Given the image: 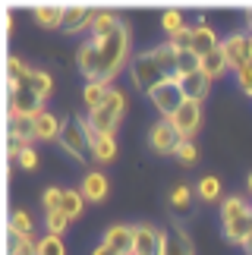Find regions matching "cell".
<instances>
[{
  "label": "cell",
  "instance_id": "obj_1",
  "mask_svg": "<svg viewBox=\"0 0 252 255\" xmlns=\"http://www.w3.org/2000/svg\"><path fill=\"white\" fill-rule=\"evenodd\" d=\"M129 47H132V35H129V25L126 22H120L111 35H104V38H89V41L79 47V70H82V76L89 82L111 85V79L126 66V60H129Z\"/></svg>",
  "mask_w": 252,
  "mask_h": 255
},
{
  "label": "cell",
  "instance_id": "obj_2",
  "mask_svg": "<svg viewBox=\"0 0 252 255\" xmlns=\"http://www.w3.org/2000/svg\"><path fill=\"white\" fill-rule=\"evenodd\" d=\"M129 76H132V85L139 92L151 95L154 88L164 85L167 79H177V51L170 44H158L151 51H142L139 57H132Z\"/></svg>",
  "mask_w": 252,
  "mask_h": 255
},
{
  "label": "cell",
  "instance_id": "obj_3",
  "mask_svg": "<svg viewBox=\"0 0 252 255\" xmlns=\"http://www.w3.org/2000/svg\"><path fill=\"white\" fill-rule=\"evenodd\" d=\"M57 142H60L79 164L95 161V154H92V126H89V120H79V117H63V129H60V139H57Z\"/></svg>",
  "mask_w": 252,
  "mask_h": 255
},
{
  "label": "cell",
  "instance_id": "obj_4",
  "mask_svg": "<svg viewBox=\"0 0 252 255\" xmlns=\"http://www.w3.org/2000/svg\"><path fill=\"white\" fill-rule=\"evenodd\" d=\"M123 114H126V95L117 92V88H111V95H108V101H104L98 111H89V126H92V132H117V126L123 120Z\"/></svg>",
  "mask_w": 252,
  "mask_h": 255
},
{
  "label": "cell",
  "instance_id": "obj_5",
  "mask_svg": "<svg viewBox=\"0 0 252 255\" xmlns=\"http://www.w3.org/2000/svg\"><path fill=\"white\" fill-rule=\"evenodd\" d=\"M41 111H44V98L28 82L9 88V120H35Z\"/></svg>",
  "mask_w": 252,
  "mask_h": 255
},
{
  "label": "cell",
  "instance_id": "obj_6",
  "mask_svg": "<svg viewBox=\"0 0 252 255\" xmlns=\"http://www.w3.org/2000/svg\"><path fill=\"white\" fill-rule=\"evenodd\" d=\"M148 98H151L154 111L161 114V120H170V117L177 114L183 104H186V98H183V88H180V82H177V79H167L164 85H158Z\"/></svg>",
  "mask_w": 252,
  "mask_h": 255
},
{
  "label": "cell",
  "instance_id": "obj_7",
  "mask_svg": "<svg viewBox=\"0 0 252 255\" xmlns=\"http://www.w3.org/2000/svg\"><path fill=\"white\" fill-rule=\"evenodd\" d=\"M164 237H167V233L161 227H154V224H135V249H132V255H161Z\"/></svg>",
  "mask_w": 252,
  "mask_h": 255
},
{
  "label": "cell",
  "instance_id": "obj_8",
  "mask_svg": "<svg viewBox=\"0 0 252 255\" xmlns=\"http://www.w3.org/2000/svg\"><path fill=\"white\" fill-rule=\"evenodd\" d=\"M95 16H98V6H89V3H66V9H63V32H70V35H76V32H82V28H92V22H95Z\"/></svg>",
  "mask_w": 252,
  "mask_h": 255
},
{
  "label": "cell",
  "instance_id": "obj_9",
  "mask_svg": "<svg viewBox=\"0 0 252 255\" xmlns=\"http://www.w3.org/2000/svg\"><path fill=\"white\" fill-rule=\"evenodd\" d=\"M170 123H173V129L180 132V139H192V135L199 132V126H202V104L186 101L177 114L170 117Z\"/></svg>",
  "mask_w": 252,
  "mask_h": 255
},
{
  "label": "cell",
  "instance_id": "obj_10",
  "mask_svg": "<svg viewBox=\"0 0 252 255\" xmlns=\"http://www.w3.org/2000/svg\"><path fill=\"white\" fill-rule=\"evenodd\" d=\"M148 142H151V148L158 151V154H173L183 139H180V132L173 129L170 120H158V123L151 126V132H148Z\"/></svg>",
  "mask_w": 252,
  "mask_h": 255
},
{
  "label": "cell",
  "instance_id": "obj_11",
  "mask_svg": "<svg viewBox=\"0 0 252 255\" xmlns=\"http://www.w3.org/2000/svg\"><path fill=\"white\" fill-rule=\"evenodd\" d=\"M221 51H224L227 57V63H230V70H243V66L249 63V35L243 32H237V35H227L224 41H221Z\"/></svg>",
  "mask_w": 252,
  "mask_h": 255
},
{
  "label": "cell",
  "instance_id": "obj_12",
  "mask_svg": "<svg viewBox=\"0 0 252 255\" xmlns=\"http://www.w3.org/2000/svg\"><path fill=\"white\" fill-rule=\"evenodd\" d=\"M104 246H111L117 255H132L135 249V224H114V227L104 233Z\"/></svg>",
  "mask_w": 252,
  "mask_h": 255
},
{
  "label": "cell",
  "instance_id": "obj_13",
  "mask_svg": "<svg viewBox=\"0 0 252 255\" xmlns=\"http://www.w3.org/2000/svg\"><path fill=\"white\" fill-rule=\"evenodd\" d=\"M218 47H221V38L215 35V28L199 19V22L192 25V47H189V51L199 54V57H208L211 51H218Z\"/></svg>",
  "mask_w": 252,
  "mask_h": 255
},
{
  "label": "cell",
  "instance_id": "obj_14",
  "mask_svg": "<svg viewBox=\"0 0 252 255\" xmlns=\"http://www.w3.org/2000/svg\"><path fill=\"white\" fill-rule=\"evenodd\" d=\"M180 82V88H183V98L186 101H192V104H202L208 98V92H211V79L205 73H192V76H186V79H177Z\"/></svg>",
  "mask_w": 252,
  "mask_h": 255
},
{
  "label": "cell",
  "instance_id": "obj_15",
  "mask_svg": "<svg viewBox=\"0 0 252 255\" xmlns=\"http://www.w3.org/2000/svg\"><path fill=\"white\" fill-rule=\"evenodd\" d=\"M60 129H63V120L60 117H54L51 111H41L32 120V132L38 142H51V139H60Z\"/></svg>",
  "mask_w": 252,
  "mask_h": 255
},
{
  "label": "cell",
  "instance_id": "obj_16",
  "mask_svg": "<svg viewBox=\"0 0 252 255\" xmlns=\"http://www.w3.org/2000/svg\"><path fill=\"white\" fill-rule=\"evenodd\" d=\"M108 176H104L101 170H92V173H85V180L79 186V192L85 195V202H104L108 199Z\"/></svg>",
  "mask_w": 252,
  "mask_h": 255
},
{
  "label": "cell",
  "instance_id": "obj_17",
  "mask_svg": "<svg viewBox=\"0 0 252 255\" xmlns=\"http://www.w3.org/2000/svg\"><path fill=\"white\" fill-rule=\"evenodd\" d=\"M224 237H227V243H234V246H246L252 240V211L243 214V218L227 221L224 224Z\"/></svg>",
  "mask_w": 252,
  "mask_h": 255
},
{
  "label": "cell",
  "instance_id": "obj_18",
  "mask_svg": "<svg viewBox=\"0 0 252 255\" xmlns=\"http://www.w3.org/2000/svg\"><path fill=\"white\" fill-rule=\"evenodd\" d=\"M92 154H95V161H101V164H108L117 158V139H114L111 132H92Z\"/></svg>",
  "mask_w": 252,
  "mask_h": 255
},
{
  "label": "cell",
  "instance_id": "obj_19",
  "mask_svg": "<svg viewBox=\"0 0 252 255\" xmlns=\"http://www.w3.org/2000/svg\"><path fill=\"white\" fill-rule=\"evenodd\" d=\"M63 3H38L32 6V13L38 19V25H44V28H60L63 25Z\"/></svg>",
  "mask_w": 252,
  "mask_h": 255
},
{
  "label": "cell",
  "instance_id": "obj_20",
  "mask_svg": "<svg viewBox=\"0 0 252 255\" xmlns=\"http://www.w3.org/2000/svg\"><path fill=\"white\" fill-rule=\"evenodd\" d=\"M161 255H196L192 252V243H189V237H186V230H173V233H167L164 237V249H161Z\"/></svg>",
  "mask_w": 252,
  "mask_h": 255
},
{
  "label": "cell",
  "instance_id": "obj_21",
  "mask_svg": "<svg viewBox=\"0 0 252 255\" xmlns=\"http://www.w3.org/2000/svg\"><path fill=\"white\" fill-rule=\"evenodd\" d=\"M32 73H35V70L22 60V57H9V60H6V85H9V88H19Z\"/></svg>",
  "mask_w": 252,
  "mask_h": 255
},
{
  "label": "cell",
  "instance_id": "obj_22",
  "mask_svg": "<svg viewBox=\"0 0 252 255\" xmlns=\"http://www.w3.org/2000/svg\"><path fill=\"white\" fill-rule=\"evenodd\" d=\"M120 22H123V19L114 13V9H101V6H98V16H95V22H92V38H104V35H111Z\"/></svg>",
  "mask_w": 252,
  "mask_h": 255
},
{
  "label": "cell",
  "instance_id": "obj_23",
  "mask_svg": "<svg viewBox=\"0 0 252 255\" xmlns=\"http://www.w3.org/2000/svg\"><path fill=\"white\" fill-rule=\"evenodd\" d=\"M227 70H230V63H227V57H224L221 47H218V51H211L208 57H202V73H205L211 82H215L218 76H224Z\"/></svg>",
  "mask_w": 252,
  "mask_h": 255
},
{
  "label": "cell",
  "instance_id": "obj_24",
  "mask_svg": "<svg viewBox=\"0 0 252 255\" xmlns=\"http://www.w3.org/2000/svg\"><path fill=\"white\" fill-rule=\"evenodd\" d=\"M249 202L243 199V195H227L224 202H221V221H234V218H243V214H249Z\"/></svg>",
  "mask_w": 252,
  "mask_h": 255
},
{
  "label": "cell",
  "instance_id": "obj_25",
  "mask_svg": "<svg viewBox=\"0 0 252 255\" xmlns=\"http://www.w3.org/2000/svg\"><path fill=\"white\" fill-rule=\"evenodd\" d=\"M108 95H111V85H104V82H89L85 85V92H82V101L89 111H98V107L108 101Z\"/></svg>",
  "mask_w": 252,
  "mask_h": 255
},
{
  "label": "cell",
  "instance_id": "obj_26",
  "mask_svg": "<svg viewBox=\"0 0 252 255\" xmlns=\"http://www.w3.org/2000/svg\"><path fill=\"white\" fill-rule=\"evenodd\" d=\"M170 208H173V214H189V208H192V186H186V183H177V186H173Z\"/></svg>",
  "mask_w": 252,
  "mask_h": 255
},
{
  "label": "cell",
  "instance_id": "obj_27",
  "mask_svg": "<svg viewBox=\"0 0 252 255\" xmlns=\"http://www.w3.org/2000/svg\"><path fill=\"white\" fill-rule=\"evenodd\" d=\"M32 227H35V221L25 208L9 211V237H25V233H32Z\"/></svg>",
  "mask_w": 252,
  "mask_h": 255
},
{
  "label": "cell",
  "instance_id": "obj_28",
  "mask_svg": "<svg viewBox=\"0 0 252 255\" xmlns=\"http://www.w3.org/2000/svg\"><path fill=\"white\" fill-rule=\"evenodd\" d=\"M202 70V57L192 51H177V79H186V76Z\"/></svg>",
  "mask_w": 252,
  "mask_h": 255
},
{
  "label": "cell",
  "instance_id": "obj_29",
  "mask_svg": "<svg viewBox=\"0 0 252 255\" xmlns=\"http://www.w3.org/2000/svg\"><path fill=\"white\" fill-rule=\"evenodd\" d=\"M66 218H79V214L85 211V195L79 189H63V208H60Z\"/></svg>",
  "mask_w": 252,
  "mask_h": 255
},
{
  "label": "cell",
  "instance_id": "obj_30",
  "mask_svg": "<svg viewBox=\"0 0 252 255\" xmlns=\"http://www.w3.org/2000/svg\"><path fill=\"white\" fill-rule=\"evenodd\" d=\"M196 195L202 202H218L221 199V180L218 176H202L196 183Z\"/></svg>",
  "mask_w": 252,
  "mask_h": 255
},
{
  "label": "cell",
  "instance_id": "obj_31",
  "mask_svg": "<svg viewBox=\"0 0 252 255\" xmlns=\"http://www.w3.org/2000/svg\"><path fill=\"white\" fill-rule=\"evenodd\" d=\"M9 255H38L35 233H25V237H9Z\"/></svg>",
  "mask_w": 252,
  "mask_h": 255
},
{
  "label": "cell",
  "instance_id": "obj_32",
  "mask_svg": "<svg viewBox=\"0 0 252 255\" xmlns=\"http://www.w3.org/2000/svg\"><path fill=\"white\" fill-rule=\"evenodd\" d=\"M25 82L32 85L35 92H38V95L44 98V101H47V98H51V92H54V79H51V73H44V70H35V73L28 76Z\"/></svg>",
  "mask_w": 252,
  "mask_h": 255
},
{
  "label": "cell",
  "instance_id": "obj_33",
  "mask_svg": "<svg viewBox=\"0 0 252 255\" xmlns=\"http://www.w3.org/2000/svg\"><path fill=\"white\" fill-rule=\"evenodd\" d=\"M38 255H66L63 240H60V237H54V233L41 237V240H38Z\"/></svg>",
  "mask_w": 252,
  "mask_h": 255
},
{
  "label": "cell",
  "instance_id": "obj_34",
  "mask_svg": "<svg viewBox=\"0 0 252 255\" xmlns=\"http://www.w3.org/2000/svg\"><path fill=\"white\" fill-rule=\"evenodd\" d=\"M173 158H177L180 164H196V158H199V148H196V142L192 139H183L180 145H177V151H173Z\"/></svg>",
  "mask_w": 252,
  "mask_h": 255
},
{
  "label": "cell",
  "instance_id": "obj_35",
  "mask_svg": "<svg viewBox=\"0 0 252 255\" xmlns=\"http://www.w3.org/2000/svg\"><path fill=\"white\" fill-rule=\"evenodd\" d=\"M41 205H44L47 214H51V211H60V208H63V189H57V186H47L44 195H41Z\"/></svg>",
  "mask_w": 252,
  "mask_h": 255
},
{
  "label": "cell",
  "instance_id": "obj_36",
  "mask_svg": "<svg viewBox=\"0 0 252 255\" xmlns=\"http://www.w3.org/2000/svg\"><path fill=\"white\" fill-rule=\"evenodd\" d=\"M161 25H164V32H167V35H177L180 28H186V25H183V13H180V9H164Z\"/></svg>",
  "mask_w": 252,
  "mask_h": 255
},
{
  "label": "cell",
  "instance_id": "obj_37",
  "mask_svg": "<svg viewBox=\"0 0 252 255\" xmlns=\"http://www.w3.org/2000/svg\"><path fill=\"white\" fill-rule=\"evenodd\" d=\"M66 227H70V218H66L63 211H51V214H47V233H54V237H63Z\"/></svg>",
  "mask_w": 252,
  "mask_h": 255
},
{
  "label": "cell",
  "instance_id": "obj_38",
  "mask_svg": "<svg viewBox=\"0 0 252 255\" xmlns=\"http://www.w3.org/2000/svg\"><path fill=\"white\" fill-rule=\"evenodd\" d=\"M167 44L173 47V51H189V47H192V25L180 28L177 35H170V38H167Z\"/></svg>",
  "mask_w": 252,
  "mask_h": 255
},
{
  "label": "cell",
  "instance_id": "obj_39",
  "mask_svg": "<svg viewBox=\"0 0 252 255\" xmlns=\"http://www.w3.org/2000/svg\"><path fill=\"white\" fill-rule=\"evenodd\" d=\"M16 164H19V167H25V170H35L38 167V151L32 148V145H25V148L19 151V161Z\"/></svg>",
  "mask_w": 252,
  "mask_h": 255
},
{
  "label": "cell",
  "instance_id": "obj_40",
  "mask_svg": "<svg viewBox=\"0 0 252 255\" xmlns=\"http://www.w3.org/2000/svg\"><path fill=\"white\" fill-rule=\"evenodd\" d=\"M237 82L246 95H252V63H246L243 70H237Z\"/></svg>",
  "mask_w": 252,
  "mask_h": 255
},
{
  "label": "cell",
  "instance_id": "obj_41",
  "mask_svg": "<svg viewBox=\"0 0 252 255\" xmlns=\"http://www.w3.org/2000/svg\"><path fill=\"white\" fill-rule=\"evenodd\" d=\"M92 255H117V252H114L111 246H104V243H101V246H98V249H95Z\"/></svg>",
  "mask_w": 252,
  "mask_h": 255
},
{
  "label": "cell",
  "instance_id": "obj_42",
  "mask_svg": "<svg viewBox=\"0 0 252 255\" xmlns=\"http://www.w3.org/2000/svg\"><path fill=\"white\" fill-rule=\"evenodd\" d=\"M246 25H249V28H252V6H249V9H246Z\"/></svg>",
  "mask_w": 252,
  "mask_h": 255
},
{
  "label": "cell",
  "instance_id": "obj_43",
  "mask_svg": "<svg viewBox=\"0 0 252 255\" xmlns=\"http://www.w3.org/2000/svg\"><path fill=\"white\" fill-rule=\"evenodd\" d=\"M243 249H246V255H252V240L246 243V246H243Z\"/></svg>",
  "mask_w": 252,
  "mask_h": 255
},
{
  "label": "cell",
  "instance_id": "obj_44",
  "mask_svg": "<svg viewBox=\"0 0 252 255\" xmlns=\"http://www.w3.org/2000/svg\"><path fill=\"white\" fill-rule=\"evenodd\" d=\"M249 63H252V35H249Z\"/></svg>",
  "mask_w": 252,
  "mask_h": 255
},
{
  "label": "cell",
  "instance_id": "obj_45",
  "mask_svg": "<svg viewBox=\"0 0 252 255\" xmlns=\"http://www.w3.org/2000/svg\"><path fill=\"white\" fill-rule=\"evenodd\" d=\"M249 192H252V173H249Z\"/></svg>",
  "mask_w": 252,
  "mask_h": 255
}]
</instances>
